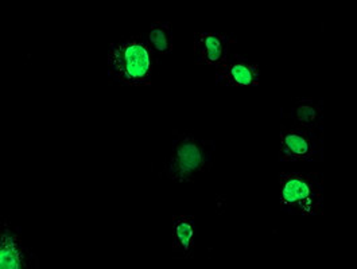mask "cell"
Wrapping results in <instances>:
<instances>
[{
	"label": "cell",
	"instance_id": "obj_1",
	"mask_svg": "<svg viewBox=\"0 0 357 269\" xmlns=\"http://www.w3.org/2000/svg\"><path fill=\"white\" fill-rule=\"evenodd\" d=\"M108 78L111 84L124 86H149L157 72V53L143 34L123 37L109 45Z\"/></svg>",
	"mask_w": 357,
	"mask_h": 269
},
{
	"label": "cell",
	"instance_id": "obj_10",
	"mask_svg": "<svg viewBox=\"0 0 357 269\" xmlns=\"http://www.w3.org/2000/svg\"><path fill=\"white\" fill-rule=\"evenodd\" d=\"M157 56H166L173 52V23L154 22L143 34Z\"/></svg>",
	"mask_w": 357,
	"mask_h": 269
},
{
	"label": "cell",
	"instance_id": "obj_7",
	"mask_svg": "<svg viewBox=\"0 0 357 269\" xmlns=\"http://www.w3.org/2000/svg\"><path fill=\"white\" fill-rule=\"evenodd\" d=\"M236 43L224 33H196L195 34V63L218 66L232 53L231 47Z\"/></svg>",
	"mask_w": 357,
	"mask_h": 269
},
{
	"label": "cell",
	"instance_id": "obj_6",
	"mask_svg": "<svg viewBox=\"0 0 357 269\" xmlns=\"http://www.w3.org/2000/svg\"><path fill=\"white\" fill-rule=\"evenodd\" d=\"M216 84L234 88H252L260 84V70L257 62L231 53L216 68Z\"/></svg>",
	"mask_w": 357,
	"mask_h": 269
},
{
	"label": "cell",
	"instance_id": "obj_5",
	"mask_svg": "<svg viewBox=\"0 0 357 269\" xmlns=\"http://www.w3.org/2000/svg\"><path fill=\"white\" fill-rule=\"evenodd\" d=\"M37 259L23 245L20 228L8 220L1 221L0 228V267L3 269L33 268Z\"/></svg>",
	"mask_w": 357,
	"mask_h": 269
},
{
	"label": "cell",
	"instance_id": "obj_8",
	"mask_svg": "<svg viewBox=\"0 0 357 269\" xmlns=\"http://www.w3.org/2000/svg\"><path fill=\"white\" fill-rule=\"evenodd\" d=\"M287 118H291L294 124L319 131L324 124V107L322 100H314L313 97H298L293 100L291 108L287 115H283Z\"/></svg>",
	"mask_w": 357,
	"mask_h": 269
},
{
	"label": "cell",
	"instance_id": "obj_3",
	"mask_svg": "<svg viewBox=\"0 0 357 269\" xmlns=\"http://www.w3.org/2000/svg\"><path fill=\"white\" fill-rule=\"evenodd\" d=\"M279 203L293 215L322 214L324 178L321 173H279Z\"/></svg>",
	"mask_w": 357,
	"mask_h": 269
},
{
	"label": "cell",
	"instance_id": "obj_9",
	"mask_svg": "<svg viewBox=\"0 0 357 269\" xmlns=\"http://www.w3.org/2000/svg\"><path fill=\"white\" fill-rule=\"evenodd\" d=\"M196 245V222L193 215H173L172 218V248L182 256L192 259Z\"/></svg>",
	"mask_w": 357,
	"mask_h": 269
},
{
	"label": "cell",
	"instance_id": "obj_2",
	"mask_svg": "<svg viewBox=\"0 0 357 269\" xmlns=\"http://www.w3.org/2000/svg\"><path fill=\"white\" fill-rule=\"evenodd\" d=\"M176 134L172 151L165 159L163 169L158 175L176 183L195 182L199 174L212 170L215 143L213 140L199 139L189 132Z\"/></svg>",
	"mask_w": 357,
	"mask_h": 269
},
{
	"label": "cell",
	"instance_id": "obj_4",
	"mask_svg": "<svg viewBox=\"0 0 357 269\" xmlns=\"http://www.w3.org/2000/svg\"><path fill=\"white\" fill-rule=\"evenodd\" d=\"M280 162H322L324 136L322 130L314 131L297 124L282 125L279 134Z\"/></svg>",
	"mask_w": 357,
	"mask_h": 269
}]
</instances>
